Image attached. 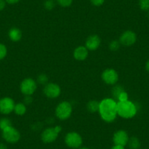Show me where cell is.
<instances>
[{"label": "cell", "mask_w": 149, "mask_h": 149, "mask_svg": "<svg viewBox=\"0 0 149 149\" xmlns=\"http://www.w3.org/2000/svg\"><path fill=\"white\" fill-rule=\"evenodd\" d=\"M99 113L102 119L107 123H111L116 118L117 102L111 98L104 99L100 102Z\"/></svg>", "instance_id": "cell-1"}, {"label": "cell", "mask_w": 149, "mask_h": 149, "mask_svg": "<svg viewBox=\"0 0 149 149\" xmlns=\"http://www.w3.org/2000/svg\"><path fill=\"white\" fill-rule=\"evenodd\" d=\"M137 112L136 105L130 100L117 102V113L121 118L130 119L135 116Z\"/></svg>", "instance_id": "cell-2"}, {"label": "cell", "mask_w": 149, "mask_h": 149, "mask_svg": "<svg viewBox=\"0 0 149 149\" xmlns=\"http://www.w3.org/2000/svg\"><path fill=\"white\" fill-rule=\"evenodd\" d=\"M72 113V106L67 101L61 102L56 107V116L58 119L61 121L68 119L71 116Z\"/></svg>", "instance_id": "cell-3"}, {"label": "cell", "mask_w": 149, "mask_h": 149, "mask_svg": "<svg viewBox=\"0 0 149 149\" xmlns=\"http://www.w3.org/2000/svg\"><path fill=\"white\" fill-rule=\"evenodd\" d=\"M61 130L62 129L61 126H56L54 127L45 129L41 134V140L44 143H53L56 140Z\"/></svg>", "instance_id": "cell-4"}, {"label": "cell", "mask_w": 149, "mask_h": 149, "mask_svg": "<svg viewBox=\"0 0 149 149\" xmlns=\"http://www.w3.org/2000/svg\"><path fill=\"white\" fill-rule=\"evenodd\" d=\"M64 142L69 148L77 149L82 146L83 139L81 134L76 132H70L66 134Z\"/></svg>", "instance_id": "cell-5"}, {"label": "cell", "mask_w": 149, "mask_h": 149, "mask_svg": "<svg viewBox=\"0 0 149 149\" xmlns=\"http://www.w3.org/2000/svg\"><path fill=\"white\" fill-rule=\"evenodd\" d=\"M2 137L8 143H16L21 138V134L18 130L10 126L2 130Z\"/></svg>", "instance_id": "cell-6"}, {"label": "cell", "mask_w": 149, "mask_h": 149, "mask_svg": "<svg viewBox=\"0 0 149 149\" xmlns=\"http://www.w3.org/2000/svg\"><path fill=\"white\" fill-rule=\"evenodd\" d=\"M37 87L36 81L31 78H25L20 84V90L21 93L26 96L32 95L35 92Z\"/></svg>", "instance_id": "cell-7"}, {"label": "cell", "mask_w": 149, "mask_h": 149, "mask_svg": "<svg viewBox=\"0 0 149 149\" xmlns=\"http://www.w3.org/2000/svg\"><path fill=\"white\" fill-rule=\"evenodd\" d=\"M102 79L107 85H114L118 81V72L114 69H106L102 73Z\"/></svg>", "instance_id": "cell-8"}, {"label": "cell", "mask_w": 149, "mask_h": 149, "mask_svg": "<svg viewBox=\"0 0 149 149\" xmlns=\"http://www.w3.org/2000/svg\"><path fill=\"white\" fill-rule=\"evenodd\" d=\"M137 40V35L135 32L131 30L124 31L119 37V42L124 46H132Z\"/></svg>", "instance_id": "cell-9"}, {"label": "cell", "mask_w": 149, "mask_h": 149, "mask_svg": "<svg viewBox=\"0 0 149 149\" xmlns=\"http://www.w3.org/2000/svg\"><path fill=\"white\" fill-rule=\"evenodd\" d=\"M15 102L10 97H3L0 99V113L4 115H8L12 113L15 107Z\"/></svg>", "instance_id": "cell-10"}, {"label": "cell", "mask_w": 149, "mask_h": 149, "mask_svg": "<svg viewBox=\"0 0 149 149\" xmlns=\"http://www.w3.org/2000/svg\"><path fill=\"white\" fill-rule=\"evenodd\" d=\"M43 93L48 98L56 99L61 94V88L58 84L49 83L44 86Z\"/></svg>", "instance_id": "cell-11"}, {"label": "cell", "mask_w": 149, "mask_h": 149, "mask_svg": "<svg viewBox=\"0 0 149 149\" xmlns=\"http://www.w3.org/2000/svg\"><path fill=\"white\" fill-rule=\"evenodd\" d=\"M128 134L124 130H118L116 132L113 137V141L114 145H118V146H122L125 147L127 145L129 141Z\"/></svg>", "instance_id": "cell-12"}, {"label": "cell", "mask_w": 149, "mask_h": 149, "mask_svg": "<svg viewBox=\"0 0 149 149\" xmlns=\"http://www.w3.org/2000/svg\"><path fill=\"white\" fill-rule=\"evenodd\" d=\"M100 44H101L100 37L97 34H93V35L89 36L87 38L86 41L85 46L88 51H94L98 49Z\"/></svg>", "instance_id": "cell-13"}, {"label": "cell", "mask_w": 149, "mask_h": 149, "mask_svg": "<svg viewBox=\"0 0 149 149\" xmlns=\"http://www.w3.org/2000/svg\"><path fill=\"white\" fill-rule=\"evenodd\" d=\"M88 55V50L86 46H79L74 49L73 56L78 61H84Z\"/></svg>", "instance_id": "cell-14"}, {"label": "cell", "mask_w": 149, "mask_h": 149, "mask_svg": "<svg viewBox=\"0 0 149 149\" xmlns=\"http://www.w3.org/2000/svg\"><path fill=\"white\" fill-rule=\"evenodd\" d=\"M8 37L13 42H18L22 37V32L21 30L16 27H13L9 30Z\"/></svg>", "instance_id": "cell-15"}, {"label": "cell", "mask_w": 149, "mask_h": 149, "mask_svg": "<svg viewBox=\"0 0 149 149\" xmlns=\"http://www.w3.org/2000/svg\"><path fill=\"white\" fill-rule=\"evenodd\" d=\"M14 112L18 116H24L26 112V107L24 103L18 102L15 104L14 107Z\"/></svg>", "instance_id": "cell-16"}, {"label": "cell", "mask_w": 149, "mask_h": 149, "mask_svg": "<svg viewBox=\"0 0 149 149\" xmlns=\"http://www.w3.org/2000/svg\"><path fill=\"white\" fill-rule=\"evenodd\" d=\"M127 145H128L129 148H130V149H140V140L136 137H132L129 139Z\"/></svg>", "instance_id": "cell-17"}, {"label": "cell", "mask_w": 149, "mask_h": 149, "mask_svg": "<svg viewBox=\"0 0 149 149\" xmlns=\"http://www.w3.org/2000/svg\"><path fill=\"white\" fill-rule=\"evenodd\" d=\"M99 107H100V102L96 100H91L88 102L87 104V109L91 113H95L99 111Z\"/></svg>", "instance_id": "cell-18"}, {"label": "cell", "mask_w": 149, "mask_h": 149, "mask_svg": "<svg viewBox=\"0 0 149 149\" xmlns=\"http://www.w3.org/2000/svg\"><path fill=\"white\" fill-rule=\"evenodd\" d=\"M10 126H12V123L9 118H2V119H0V130L2 131L7 127H10Z\"/></svg>", "instance_id": "cell-19"}, {"label": "cell", "mask_w": 149, "mask_h": 149, "mask_svg": "<svg viewBox=\"0 0 149 149\" xmlns=\"http://www.w3.org/2000/svg\"><path fill=\"white\" fill-rule=\"evenodd\" d=\"M120 46H121V43L119 42V41L117 40L111 41L109 44V48L112 51H117L119 49Z\"/></svg>", "instance_id": "cell-20"}, {"label": "cell", "mask_w": 149, "mask_h": 149, "mask_svg": "<svg viewBox=\"0 0 149 149\" xmlns=\"http://www.w3.org/2000/svg\"><path fill=\"white\" fill-rule=\"evenodd\" d=\"M139 7L143 11L149 10V0H139Z\"/></svg>", "instance_id": "cell-21"}, {"label": "cell", "mask_w": 149, "mask_h": 149, "mask_svg": "<svg viewBox=\"0 0 149 149\" xmlns=\"http://www.w3.org/2000/svg\"><path fill=\"white\" fill-rule=\"evenodd\" d=\"M123 91H124V89H123L120 86H116L113 87V90H112V94H113V96L114 98L118 99L119 94H121Z\"/></svg>", "instance_id": "cell-22"}, {"label": "cell", "mask_w": 149, "mask_h": 149, "mask_svg": "<svg viewBox=\"0 0 149 149\" xmlns=\"http://www.w3.org/2000/svg\"><path fill=\"white\" fill-rule=\"evenodd\" d=\"M55 1L54 0H45L44 2V8L48 10H51L55 7Z\"/></svg>", "instance_id": "cell-23"}, {"label": "cell", "mask_w": 149, "mask_h": 149, "mask_svg": "<svg viewBox=\"0 0 149 149\" xmlns=\"http://www.w3.org/2000/svg\"><path fill=\"white\" fill-rule=\"evenodd\" d=\"M61 7L63 8H68L72 4L73 0H55Z\"/></svg>", "instance_id": "cell-24"}, {"label": "cell", "mask_w": 149, "mask_h": 149, "mask_svg": "<svg viewBox=\"0 0 149 149\" xmlns=\"http://www.w3.org/2000/svg\"><path fill=\"white\" fill-rule=\"evenodd\" d=\"M7 53H8V49H7L6 46L4 44L0 43V61L5 58L7 55Z\"/></svg>", "instance_id": "cell-25"}, {"label": "cell", "mask_w": 149, "mask_h": 149, "mask_svg": "<svg viewBox=\"0 0 149 149\" xmlns=\"http://www.w3.org/2000/svg\"><path fill=\"white\" fill-rule=\"evenodd\" d=\"M48 81V78L46 74H40L39 76L37 77V82L40 84H44L46 85V84Z\"/></svg>", "instance_id": "cell-26"}, {"label": "cell", "mask_w": 149, "mask_h": 149, "mask_svg": "<svg viewBox=\"0 0 149 149\" xmlns=\"http://www.w3.org/2000/svg\"><path fill=\"white\" fill-rule=\"evenodd\" d=\"M117 100H118V102L127 101V100H128V94H127V93L124 90V91L119 94V96H118Z\"/></svg>", "instance_id": "cell-27"}, {"label": "cell", "mask_w": 149, "mask_h": 149, "mask_svg": "<svg viewBox=\"0 0 149 149\" xmlns=\"http://www.w3.org/2000/svg\"><path fill=\"white\" fill-rule=\"evenodd\" d=\"M90 1H91V3L93 5L96 7H99L102 5L105 0H90Z\"/></svg>", "instance_id": "cell-28"}, {"label": "cell", "mask_w": 149, "mask_h": 149, "mask_svg": "<svg viewBox=\"0 0 149 149\" xmlns=\"http://www.w3.org/2000/svg\"><path fill=\"white\" fill-rule=\"evenodd\" d=\"M32 97H31V96H26L25 99H24V104H30L32 102Z\"/></svg>", "instance_id": "cell-29"}, {"label": "cell", "mask_w": 149, "mask_h": 149, "mask_svg": "<svg viewBox=\"0 0 149 149\" xmlns=\"http://www.w3.org/2000/svg\"><path fill=\"white\" fill-rule=\"evenodd\" d=\"M6 1L5 0H0V11L3 10L6 7Z\"/></svg>", "instance_id": "cell-30"}, {"label": "cell", "mask_w": 149, "mask_h": 149, "mask_svg": "<svg viewBox=\"0 0 149 149\" xmlns=\"http://www.w3.org/2000/svg\"><path fill=\"white\" fill-rule=\"evenodd\" d=\"M5 1L9 5H15V4H17L20 2V0H5Z\"/></svg>", "instance_id": "cell-31"}, {"label": "cell", "mask_w": 149, "mask_h": 149, "mask_svg": "<svg viewBox=\"0 0 149 149\" xmlns=\"http://www.w3.org/2000/svg\"><path fill=\"white\" fill-rule=\"evenodd\" d=\"M111 149H125V147L122 146H118V145H114Z\"/></svg>", "instance_id": "cell-32"}, {"label": "cell", "mask_w": 149, "mask_h": 149, "mask_svg": "<svg viewBox=\"0 0 149 149\" xmlns=\"http://www.w3.org/2000/svg\"><path fill=\"white\" fill-rule=\"evenodd\" d=\"M0 149H8V147L4 143H0Z\"/></svg>", "instance_id": "cell-33"}, {"label": "cell", "mask_w": 149, "mask_h": 149, "mask_svg": "<svg viewBox=\"0 0 149 149\" xmlns=\"http://www.w3.org/2000/svg\"><path fill=\"white\" fill-rule=\"evenodd\" d=\"M146 70L149 72V60H148V61L146 64Z\"/></svg>", "instance_id": "cell-34"}, {"label": "cell", "mask_w": 149, "mask_h": 149, "mask_svg": "<svg viewBox=\"0 0 149 149\" xmlns=\"http://www.w3.org/2000/svg\"><path fill=\"white\" fill-rule=\"evenodd\" d=\"M79 149H89V148H88L84 147V148H79Z\"/></svg>", "instance_id": "cell-35"}]
</instances>
